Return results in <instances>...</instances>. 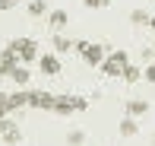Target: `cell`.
Wrapping results in <instances>:
<instances>
[{
  "label": "cell",
  "instance_id": "6da1fadb",
  "mask_svg": "<svg viewBox=\"0 0 155 146\" xmlns=\"http://www.w3.org/2000/svg\"><path fill=\"white\" fill-rule=\"evenodd\" d=\"M86 108L89 99H82V95H54V114H76Z\"/></svg>",
  "mask_w": 155,
  "mask_h": 146
},
{
  "label": "cell",
  "instance_id": "7a4b0ae2",
  "mask_svg": "<svg viewBox=\"0 0 155 146\" xmlns=\"http://www.w3.org/2000/svg\"><path fill=\"white\" fill-rule=\"evenodd\" d=\"M6 48H13V51L19 54V64H32V60L38 57V45H35L32 38H13Z\"/></svg>",
  "mask_w": 155,
  "mask_h": 146
},
{
  "label": "cell",
  "instance_id": "3957f363",
  "mask_svg": "<svg viewBox=\"0 0 155 146\" xmlns=\"http://www.w3.org/2000/svg\"><path fill=\"white\" fill-rule=\"evenodd\" d=\"M124 67H127V54L124 51H111V57L101 60V70L108 73V76H120Z\"/></svg>",
  "mask_w": 155,
  "mask_h": 146
},
{
  "label": "cell",
  "instance_id": "277c9868",
  "mask_svg": "<svg viewBox=\"0 0 155 146\" xmlns=\"http://www.w3.org/2000/svg\"><path fill=\"white\" fill-rule=\"evenodd\" d=\"M76 51L86 57V64H101V60H104V48H101V45H89V41H79V45H76Z\"/></svg>",
  "mask_w": 155,
  "mask_h": 146
},
{
  "label": "cell",
  "instance_id": "5b68a950",
  "mask_svg": "<svg viewBox=\"0 0 155 146\" xmlns=\"http://www.w3.org/2000/svg\"><path fill=\"white\" fill-rule=\"evenodd\" d=\"M0 140H3V143H10V146L22 140V134H19V127H16L13 121H10V117H0Z\"/></svg>",
  "mask_w": 155,
  "mask_h": 146
},
{
  "label": "cell",
  "instance_id": "8992f818",
  "mask_svg": "<svg viewBox=\"0 0 155 146\" xmlns=\"http://www.w3.org/2000/svg\"><path fill=\"white\" fill-rule=\"evenodd\" d=\"M29 105H32V108H41V111H54V95L32 89V92H29Z\"/></svg>",
  "mask_w": 155,
  "mask_h": 146
},
{
  "label": "cell",
  "instance_id": "52a82bcc",
  "mask_svg": "<svg viewBox=\"0 0 155 146\" xmlns=\"http://www.w3.org/2000/svg\"><path fill=\"white\" fill-rule=\"evenodd\" d=\"M146 111H149V102H146V99H130V102H127V114H130V117H143Z\"/></svg>",
  "mask_w": 155,
  "mask_h": 146
},
{
  "label": "cell",
  "instance_id": "ba28073f",
  "mask_svg": "<svg viewBox=\"0 0 155 146\" xmlns=\"http://www.w3.org/2000/svg\"><path fill=\"white\" fill-rule=\"evenodd\" d=\"M41 73L57 76V73H60V60L54 57V54H45V57H41Z\"/></svg>",
  "mask_w": 155,
  "mask_h": 146
},
{
  "label": "cell",
  "instance_id": "9c48e42d",
  "mask_svg": "<svg viewBox=\"0 0 155 146\" xmlns=\"http://www.w3.org/2000/svg\"><path fill=\"white\" fill-rule=\"evenodd\" d=\"M22 105H29V92H25V89H19V92L10 95V114H13L16 108H22Z\"/></svg>",
  "mask_w": 155,
  "mask_h": 146
},
{
  "label": "cell",
  "instance_id": "30bf717a",
  "mask_svg": "<svg viewBox=\"0 0 155 146\" xmlns=\"http://www.w3.org/2000/svg\"><path fill=\"white\" fill-rule=\"evenodd\" d=\"M120 134H124V137H136V134H139V124H136V117H130V114L124 117V121H120Z\"/></svg>",
  "mask_w": 155,
  "mask_h": 146
},
{
  "label": "cell",
  "instance_id": "8fae6325",
  "mask_svg": "<svg viewBox=\"0 0 155 146\" xmlns=\"http://www.w3.org/2000/svg\"><path fill=\"white\" fill-rule=\"evenodd\" d=\"M29 76H32V73L25 70V67H19V64H16V67H13V73H10V80L16 83V86H25V83H29Z\"/></svg>",
  "mask_w": 155,
  "mask_h": 146
},
{
  "label": "cell",
  "instance_id": "7c38bea8",
  "mask_svg": "<svg viewBox=\"0 0 155 146\" xmlns=\"http://www.w3.org/2000/svg\"><path fill=\"white\" fill-rule=\"evenodd\" d=\"M45 13H51L45 0H29V16H35V19H38V16H45Z\"/></svg>",
  "mask_w": 155,
  "mask_h": 146
},
{
  "label": "cell",
  "instance_id": "4fadbf2b",
  "mask_svg": "<svg viewBox=\"0 0 155 146\" xmlns=\"http://www.w3.org/2000/svg\"><path fill=\"white\" fill-rule=\"evenodd\" d=\"M48 22H51V29H63V25H67V13L63 10H51Z\"/></svg>",
  "mask_w": 155,
  "mask_h": 146
},
{
  "label": "cell",
  "instance_id": "5bb4252c",
  "mask_svg": "<svg viewBox=\"0 0 155 146\" xmlns=\"http://www.w3.org/2000/svg\"><path fill=\"white\" fill-rule=\"evenodd\" d=\"M86 143V130H70L67 134V146H82Z\"/></svg>",
  "mask_w": 155,
  "mask_h": 146
},
{
  "label": "cell",
  "instance_id": "9a60e30c",
  "mask_svg": "<svg viewBox=\"0 0 155 146\" xmlns=\"http://www.w3.org/2000/svg\"><path fill=\"white\" fill-rule=\"evenodd\" d=\"M130 22H133V25H149V13L133 10V13H130Z\"/></svg>",
  "mask_w": 155,
  "mask_h": 146
},
{
  "label": "cell",
  "instance_id": "2e32d148",
  "mask_svg": "<svg viewBox=\"0 0 155 146\" xmlns=\"http://www.w3.org/2000/svg\"><path fill=\"white\" fill-rule=\"evenodd\" d=\"M120 76H124V80H127V83H136V80H139V67H133V64H127Z\"/></svg>",
  "mask_w": 155,
  "mask_h": 146
},
{
  "label": "cell",
  "instance_id": "e0dca14e",
  "mask_svg": "<svg viewBox=\"0 0 155 146\" xmlns=\"http://www.w3.org/2000/svg\"><path fill=\"white\" fill-rule=\"evenodd\" d=\"M70 48H73V45H70V38H63V35H57V38H54V51H57V54L70 51Z\"/></svg>",
  "mask_w": 155,
  "mask_h": 146
},
{
  "label": "cell",
  "instance_id": "ac0fdd59",
  "mask_svg": "<svg viewBox=\"0 0 155 146\" xmlns=\"http://www.w3.org/2000/svg\"><path fill=\"white\" fill-rule=\"evenodd\" d=\"M82 3H86V6H92V10H104L111 0H82Z\"/></svg>",
  "mask_w": 155,
  "mask_h": 146
},
{
  "label": "cell",
  "instance_id": "d6986e66",
  "mask_svg": "<svg viewBox=\"0 0 155 146\" xmlns=\"http://www.w3.org/2000/svg\"><path fill=\"white\" fill-rule=\"evenodd\" d=\"M0 108L10 114V95H6V92H0Z\"/></svg>",
  "mask_w": 155,
  "mask_h": 146
},
{
  "label": "cell",
  "instance_id": "ffe728a7",
  "mask_svg": "<svg viewBox=\"0 0 155 146\" xmlns=\"http://www.w3.org/2000/svg\"><path fill=\"white\" fill-rule=\"evenodd\" d=\"M143 76H146L149 83H155V64H152V67H146V73H143Z\"/></svg>",
  "mask_w": 155,
  "mask_h": 146
},
{
  "label": "cell",
  "instance_id": "44dd1931",
  "mask_svg": "<svg viewBox=\"0 0 155 146\" xmlns=\"http://www.w3.org/2000/svg\"><path fill=\"white\" fill-rule=\"evenodd\" d=\"M16 3H19V0H0V10H13Z\"/></svg>",
  "mask_w": 155,
  "mask_h": 146
},
{
  "label": "cell",
  "instance_id": "7402d4cb",
  "mask_svg": "<svg viewBox=\"0 0 155 146\" xmlns=\"http://www.w3.org/2000/svg\"><path fill=\"white\" fill-rule=\"evenodd\" d=\"M149 25H152V29H155V16H149Z\"/></svg>",
  "mask_w": 155,
  "mask_h": 146
},
{
  "label": "cell",
  "instance_id": "603a6c76",
  "mask_svg": "<svg viewBox=\"0 0 155 146\" xmlns=\"http://www.w3.org/2000/svg\"><path fill=\"white\" fill-rule=\"evenodd\" d=\"M0 117H6V111H3V108H0Z\"/></svg>",
  "mask_w": 155,
  "mask_h": 146
},
{
  "label": "cell",
  "instance_id": "cb8c5ba5",
  "mask_svg": "<svg viewBox=\"0 0 155 146\" xmlns=\"http://www.w3.org/2000/svg\"><path fill=\"white\" fill-rule=\"evenodd\" d=\"M152 54H155V41H152Z\"/></svg>",
  "mask_w": 155,
  "mask_h": 146
},
{
  "label": "cell",
  "instance_id": "d4e9b609",
  "mask_svg": "<svg viewBox=\"0 0 155 146\" xmlns=\"http://www.w3.org/2000/svg\"><path fill=\"white\" fill-rule=\"evenodd\" d=\"M152 143H155V134H152Z\"/></svg>",
  "mask_w": 155,
  "mask_h": 146
}]
</instances>
